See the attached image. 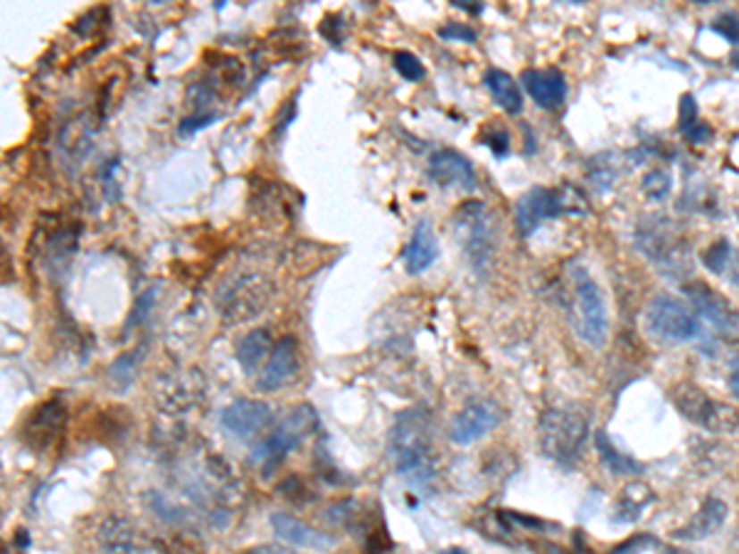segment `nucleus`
I'll use <instances>...</instances> for the list:
<instances>
[{"label": "nucleus", "instance_id": "nucleus-13", "mask_svg": "<svg viewBox=\"0 0 739 554\" xmlns=\"http://www.w3.org/2000/svg\"><path fill=\"white\" fill-rule=\"evenodd\" d=\"M301 373V350H298V340L294 335H286L279 343L273 345L269 360L264 363L262 374L256 380V390L259 392H279L284 390L286 384H291L296 380V374Z\"/></svg>", "mask_w": 739, "mask_h": 554}, {"label": "nucleus", "instance_id": "nucleus-42", "mask_svg": "<svg viewBox=\"0 0 739 554\" xmlns=\"http://www.w3.org/2000/svg\"><path fill=\"white\" fill-rule=\"evenodd\" d=\"M735 67H737V70H739V57H737V60H735Z\"/></svg>", "mask_w": 739, "mask_h": 554}, {"label": "nucleus", "instance_id": "nucleus-33", "mask_svg": "<svg viewBox=\"0 0 739 554\" xmlns=\"http://www.w3.org/2000/svg\"><path fill=\"white\" fill-rule=\"evenodd\" d=\"M153 303H155V289L146 291L141 298H139V303H136V308H133V313H131V318H129V323H126V332L133 331V328H139V325L148 318Z\"/></svg>", "mask_w": 739, "mask_h": 554}, {"label": "nucleus", "instance_id": "nucleus-39", "mask_svg": "<svg viewBox=\"0 0 739 554\" xmlns=\"http://www.w3.org/2000/svg\"><path fill=\"white\" fill-rule=\"evenodd\" d=\"M454 5H456V8H461V11H468V13H481V11H483V5H471V3H458V0H456Z\"/></svg>", "mask_w": 739, "mask_h": 554}, {"label": "nucleus", "instance_id": "nucleus-30", "mask_svg": "<svg viewBox=\"0 0 739 554\" xmlns=\"http://www.w3.org/2000/svg\"><path fill=\"white\" fill-rule=\"evenodd\" d=\"M729 262H732V247H729L727 239H719V242L712 244L708 252H705V256H702V264H705L715 276L727 272Z\"/></svg>", "mask_w": 739, "mask_h": 554}, {"label": "nucleus", "instance_id": "nucleus-20", "mask_svg": "<svg viewBox=\"0 0 739 554\" xmlns=\"http://www.w3.org/2000/svg\"><path fill=\"white\" fill-rule=\"evenodd\" d=\"M97 542L102 554H139L136 530L129 520H123L119 515H112L99 525Z\"/></svg>", "mask_w": 739, "mask_h": 554}, {"label": "nucleus", "instance_id": "nucleus-40", "mask_svg": "<svg viewBox=\"0 0 739 554\" xmlns=\"http://www.w3.org/2000/svg\"><path fill=\"white\" fill-rule=\"evenodd\" d=\"M441 554H466L464 550H456V547H451V550H444Z\"/></svg>", "mask_w": 739, "mask_h": 554}, {"label": "nucleus", "instance_id": "nucleus-16", "mask_svg": "<svg viewBox=\"0 0 739 554\" xmlns=\"http://www.w3.org/2000/svg\"><path fill=\"white\" fill-rule=\"evenodd\" d=\"M523 87L527 94L533 97L540 109L545 111H558L565 106L567 99V81L565 74L555 67H547V70H525L523 71Z\"/></svg>", "mask_w": 739, "mask_h": 554}, {"label": "nucleus", "instance_id": "nucleus-7", "mask_svg": "<svg viewBox=\"0 0 739 554\" xmlns=\"http://www.w3.org/2000/svg\"><path fill=\"white\" fill-rule=\"evenodd\" d=\"M643 323H646L651 338H656L660 343H690L700 335V323L695 313L668 293H660L649 303Z\"/></svg>", "mask_w": 739, "mask_h": 554}, {"label": "nucleus", "instance_id": "nucleus-12", "mask_svg": "<svg viewBox=\"0 0 739 554\" xmlns=\"http://www.w3.org/2000/svg\"><path fill=\"white\" fill-rule=\"evenodd\" d=\"M685 298L690 301V306L695 308L700 318L718 328L719 332L725 335H737L739 332V311L732 306V303L722 296L719 291H715L712 286L702 281H693L685 283Z\"/></svg>", "mask_w": 739, "mask_h": 554}, {"label": "nucleus", "instance_id": "nucleus-5", "mask_svg": "<svg viewBox=\"0 0 739 554\" xmlns=\"http://www.w3.org/2000/svg\"><path fill=\"white\" fill-rule=\"evenodd\" d=\"M589 205L575 185L562 188H533L516 205V230L520 237H530L542 222L559 214H587Z\"/></svg>", "mask_w": 739, "mask_h": 554}, {"label": "nucleus", "instance_id": "nucleus-4", "mask_svg": "<svg viewBox=\"0 0 739 554\" xmlns=\"http://www.w3.org/2000/svg\"><path fill=\"white\" fill-rule=\"evenodd\" d=\"M315 429H318V412L311 404H298L254 449L252 461L262 468L264 475H272Z\"/></svg>", "mask_w": 739, "mask_h": 554}, {"label": "nucleus", "instance_id": "nucleus-26", "mask_svg": "<svg viewBox=\"0 0 739 554\" xmlns=\"http://www.w3.org/2000/svg\"><path fill=\"white\" fill-rule=\"evenodd\" d=\"M680 131L685 133L693 143H705L710 141V136H712V129L700 119L693 94H685V97L680 99Z\"/></svg>", "mask_w": 739, "mask_h": 554}, {"label": "nucleus", "instance_id": "nucleus-24", "mask_svg": "<svg viewBox=\"0 0 739 554\" xmlns=\"http://www.w3.org/2000/svg\"><path fill=\"white\" fill-rule=\"evenodd\" d=\"M656 503V495L649 485L631 483L624 488V493L617 503V523H636L643 517L651 505Z\"/></svg>", "mask_w": 739, "mask_h": 554}, {"label": "nucleus", "instance_id": "nucleus-3", "mask_svg": "<svg viewBox=\"0 0 739 554\" xmlns=\"http://www.w3.org/2000/svg\"><path fill=\"white\" fill-rule=\"evenodd\" d=\"M454 237L471 269L486 273L498 249V222L486 202L468 200L454 212Z\"/></svg>", "mask_w": 739, "mask_h": 554}, {"label": "nucleus", "instance_id": "nucleus-23", "mask_svg": "<svg viewBox=\"0 0 739 554\" xmlns=\"http://www.w3.org/2000/svg\"><path fill=\"white\" fill-rule=\"evenodd\" d=\"M64 416H67V412H64L60 399H52V402L42 404L40 409L32 414L30 424H28V433H30L28 439H30L32 443H38V446L52 441L55 433L62 429Z\"/></svg>", "mask_w": 739, "mask_h": 554}, {"label": "nucleus", "instance_id": "nucleus-25", "mask_svg": "<svg viewBox=\"0 0 739 554\" xmlns=\"http://www.w3.org/2000/svg\"><path fill=\"white\" fill-rule=\"evenodd\" d=\"M594 441H597V451L599 456H601V461H604V466H607L611 474L636 475L643 471V466L638 464V461H634V458L624 454V451H618L617 446H614V441L609 439L607 432H599L597 436H594Z\"/></svg>", "mask_w": 739, "mask_h": 554}, {"label": "nucleus", "instance_id": "nucleus-22", "mask_svg": "<svg viewBox=\"0 0 739 554\" xmlns=\"http://www.w3.org/2000/svg\"><path fill=\"white\" fill-rule=\"evenodd\" d=\"M483 84L486 89L491 91V97L496 99V104L506 113H520L523 111V91L517 87V81L508 74V71L498 70V67H491V70L483 74Z\"/></svg>", "mask_w": 739, "mask_h": 554}, {"label": "nucleus", "instance_id": "nucleus-14", "mask_svg": "<svg viewBox=\"0 0 739 554\" xmlns=\"http://www.w3.org/2000/svg\"><path fill=\"white\" fill-rule=\"evenodd\" d=\"M426 175H429V180L444 190L456 188V190L471 192L476 190L478 185L476 171H474L471 161L454 148H439L432 153L429 163H426Z\"/></svg>", "mask_w": 739, "mask_h": 554}, {"label": "nucleus", "instance_id": "nucleus-15", "mask_svg": "<svg viewBox=\"0 0 739 554\" xmlns=\"http://www.w3.org/2000/svg\"><path fill=\"white\" fill-rule=\"evenodd\" d=\"M273 422L272 404L262 399H237L230 407H224L220 424L224 432H230L237 439H252L262 433Z\"/></svg>", "mask_w": 739, "mask_h": 554}, {"label": "nucleus", "instance_id": "nucleus-19", "mask_svg": "<svg viewBox=\"0 0 739 554\" xmlns=\"http://www.w3.org/2000/svg\"><path fill=\"white\" fill-rule=\"evenodd\" d=\"M727 515L729 508L725 500L708 498L705 503L700 505L698 513L693 515V520L676 533V537L678 540H705V537H712L722 525L727 523Z\"/></svg>", "mask_w": 739, "mask_h": 554}, {"label": "nucleus", "instance_id": "nucleus-37", "mask_svg": "<svg viewBox=\"0 0 739 554\" xmlns=\"http://www.w3.org/2000/svg\"><path fill=\"white\" fill-rule=\"evenodd\" d=\"M244 554H296L294 550H289L284 544H259V547H252L247 550Z\"/></svg>", "mask_w": 739, "mask_h": 554}, {"label": "nucleus", "instance_id": "nucleus-32", "mask_svg": "<svg viewBox=\"0 0 739 554\" xmlns=\"http://www.w3.org/2000/svg\"><path fill=\"white\" fill-rule=\"evenodd\" d=\"M439 38L449 42H476V30L468 28L464 22H449L444 28H439Z\"/></svg>", "mask_w": 739, "mask_h": 554}, {"label": "nucleus", "instance_id": "nucleus-1", "mask_svg": "<svg viewBox=\"0 0 739 554\" xmlns=\"http://www.w3.org/2000/svg\"><path fill=\"white\" fill-rule=\"evenodd\" d=\"M432 433V416L424 407H409L397 416L390 432V454L397 471L419 491H432L439 478Z\"/></svg>", "mask_w": 739, "mask_h": 554}, {"label": "nucleus", "instance_id": "nucleus-34", "mask_svg": "<svg viewBox=\"0 0 739 554\" xmlns=\"http://www.w3.org/2000/svg\"><path fill=\"white\" fill-rule=\"evenodd\" d=\"M715 32H719L732 45H739V15H735V13L719 15L715 21Z\"/></svg>", "mask_w": 739, "mask_h": 554}, {"label": "nucleus", "instance_id": "nucleus-38", "mask_svg": "<svg viewBox=\"0 0 739 554\" xmlns=\"http://www.w3.org/2000/svg\"><path fill=\"white\" fill-rule=\"evenodd\" d=\"M729 390H732V394L739 399V360H735V363H732V370H729Z\"/></svg>", "mask_w": 739, "mask_h": 554}, {"label": "nucleus", "instance_id": "nucleus-36", "mask_svg": "<svg viewBox=\"0 0 739 554\" xmlns=\"http://www.w3.org/2000/svg\"><path fill=\"white\" fill-rule=\"evenodd\" d=\"M214 113H200V116H190V119H182L181 123V133H195L200 131V129H205V126H210V123H214Z\"/></svg>", "mask_w": 739, "mask_h": 554}, {"label": "nucleus", "instance_id": "nucleus-8", "mask_svg": "<svg viewBox=\"0 0 739 554\" xmlns=\"http://www.w3.org/2000/svg\"><path fill=\"white\" fill-rule=\"evenodd\" d=\"M673 402L688 422L698 424L708 432L725 433L739 426V412L735 407L712 399V397H708V392H702L695 384H678L673 390Z\"/></svg>", "mask_w": 739, "mask_h": 554}, {"label": "nucleus", "instance_id": "nucleus-17", "mask_svg": "<svg viewBox=\"0 0 739 554\" xmlns=\"http://www.w3.org/2000/svg\"><path fill=\"white\" fill-rule=\"evenodd\" d=\"M272 527L276 537H281L284 542L294 544V547L315 550V552H325V550L335 547L333 534L323 533L318 527H311V525H306L304 520H298V517L289 513H273Z\"/></svg>", "mask_w": 739, "mask_h": 554}, {"label": "nucleus", "instance_id": "nucleus-29", "mask_svg": "<svg viewBox=\"0 0 739 554\" xmlns=\"http://www.w3.org/2000/svg\"><path fill=\"white\" fill-rule=\"evenodd\" d=\"M670 188H673V178H670L668 171H651L643 182H641V190L649 195L651 200H666L670 195Z\"/></svg>", "mask_w": 739, "mask_h": 554}, {"label": "nucleus", "instance_id": "nucleus-31", "mask_svg": "<svg viewBox=\"0 0 739 554\" xmlns=\"http://www.w3.org/2000/svg\"><path fill=\"white\" fill-rule=\"evenodd\" d=\"M481 143H486L488 148L493 151V155L500 158V161L510 153V136L500 126H493V129H486V131L481 133Z\"/></svg>", "mask_w": 739, "mask_h": 554}, {"label": "nucleus", "instance_id": "nucleus-6", "mask_svg": "<svg viewBox=\"0 0 739 554\" xmlns=\"http://www.w3.org/2000/svg\"><path fill=\"white\" fill-rule=\"evenodd\" d=\"M572 291H575L572 313H575L579 338L589 348L601 350L609 343V308L604 291L584 266L572 269Z\"/></svg>", "mask_w": 739, "mask_h": 554}, {"label": "nucleus", "instance_id": "nucleus-2", "mask_svg": "<svg viewBox=\"0 0 739 554\" xmlns=\"http://www.w3.org/2000/svg\"><path fill=\"white\" fill-rule=\"evenodd\" d=\"M540 449L562 468H575L589 436V416L579 407H552L540 416Z\"/></svg>", "mask_w": 739, "mask_h": 554}, {"label": "nucleus", "instance_id": "nucleus-9", "mask_svg": "<svg viewBox=\"0 0 739 554\" xmlns=\"http://www.w3.org/2000/svg\"><path fill=\"white\" fill-rule=\"evenodd\" d=\"M636 247L666 273H683L688 264V244L673 232L666 217H653L638 227Z\"/></svg>", "mask_w": 739, "mask_h": 554}, {"label": "nucleus", "instance_id": "nucleus-10", "mask_svg": "<svg viewBox=\"0 0 739 554\" xmlns=\"http://www.w3.org/2000/svg\"><path fill=\"white\" fill-rule=\"evenodd\" d=\"M272 298V283L262 276H242L227 289V296L220 298L223 315L227 323H242L254 318Z\"/></svg>", "mask_w": 739, "mask_h": 554}, {"label": "nucleus", "instance_id": "nucleus-41", "mask_svg": "<svg viewBox=\"0 0 739 554\" xmlns=\"http://www.w3.org/2000/svg\"><path fill=\"white\" fill-rule=\"evenodd\" d=\"M666 554H693L688 550H666Z\"/></svg>", "mask_w": 739, "mask_h": 554}, {"label": "nucleus", "instance_id": "nucleus-18", "mask_svg": "<svg viewBox=\"0 0 739 554\" xmlns=\"http://www.w3.org/2000/svg\"><path fill=\"white\" fill-rule=\"evenodd\" d=\"M439 259V239L429 220L416 222L415 232L402 249V264L409 276H419L432 269V264Z\"/></svg>", "mask_w": 739, "mask_h": 554}, {"label": "nucleus", "instance_id": "nucleus-21", "mask_svg": "<svg viewBox=\"0 0 739 554\" xmlns=\"http://www.w3.org/2000/svg\"><path fill=\"white\" fill-rule=\"evenodd\" d=\"M272 350L273 345L269 328H254V331L247 332L242 340L237 343L234 355H237V363H239V367H242L244 373L252 374L259 370V365H262L264 360H269Z\"/></svg>", "mask_w": 739, "mask_h": 554}, {"label": "nucleus", "instance_id": "nucleus-35", "mask_svg": "<svg viewBox=\"0 0 739 554\" xmlns=\"http://www.w3.org/2000/svg\"><path fill=\"white\" fill-rule=\"evenodd\" d=\"M651 544H653V537H651V534H636V537H631L628 542L618 544L611 554H641L646 547H651Z\"/></svg>", "mask_w": 739, "mask_h": 554}, {"label": "nucleus", "instance_id": "nucleus-11", "mask_svg": "<svg viewBox=\"0 0 739 554\" xmlns=\"http://www.w3.org/2000/svg\"><path fill=\"white\" fill-rule=\"evenodd\" d=\"M500 422H503V409L493 399H476L456 414L449 436L456 446H468L496 432Z\"/></svg>", "mask_w": 739, "mask_h": 554}, {"label": "nucleus", "instance_id": "nucleus-28", "mask_svg": "<svg viewBox=\"0 0 739 554\" xmlns=\"http://www.w3.org/2000/svg\"><path fill=\"white\" fill-rule=\"evenodd\" d=\"M392 64H395V70L399 71V77H405L407 81H422L426 77L424 64H422V60L416 57L415 52H409V50L395 52Z\"/></svg>", "mask_w": 739, "mask_h": 554}, {"label": "nucleus", "instance_id": "nucleus-27", "mask_svg": "<svg viewBox=\"0 0 739 554\" xmlns=\"http://www.w3.org/2000/svg\"><path fill=\"white\" fill-rule=\"evenodd\" d=\"M141 353L143 348H139L136 353L122 355V357L109 367V380H112L119 390H126V387L136 380V370H139V365H141Z\"/></svg>", "mask_w": 739, "mask_h": 554}]
</instances>
